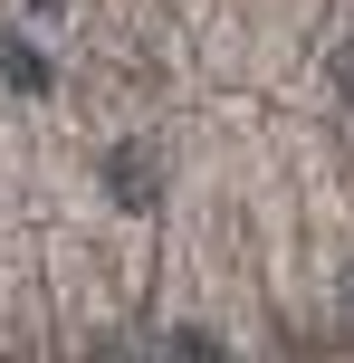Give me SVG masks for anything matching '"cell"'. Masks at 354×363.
<instances>
[{
	"mask_svg": "<svg viewBox=\"0 0 354 363\" xmlns=\"http://www.w3.org/2000/svg\"><path fill=\"white\" fill-rule=\"evenodd\" d=\"M106 191L125 201V211H153V201H163V153L153 144H115L106 153Z\"/></svg>",
	"mask_w": 354,
	"mask_h": 363,
	"instance_id": "cell-1",
	"label": "cell"
},
{
	"mask_svg": "<svg viewBox=\"0 0 354 363\" xmlns=\"http://www.w3.org/2000/svg\"><path fill=\"white\" fill-rule=\"evenodd\" d=\"M0 77H10V86H29V96H38V86H48V57H38L29 38H10V48H0Z\"/></svg>",
	"mask_w": 354,
	"mask_h": 363,
	"instance_id": "cell-2",
	"label": "cell"
},
{
	"mask_svg": "<svg viewBox=\"0 0 354 363\" xmlns=\"http://www.w3.org/2000/svg\"><path fill=\"white\" fill-rule=\"evenodd\" d=\"M336 96H354V38L336 48Z\"/></svg>",
	"mask_w": 354,
	"mask_h": 363,
	"instance_id": "cell-3",
	"label": "cell"
},
{
	"mask_svg": "<svg viewBox=\"0 0 354 363\" xmlns=\"http://www.w3.org/2000/svg\"><path fill=\"white\" fill-rule=\"evenodd\" d=\"M38 10H48V0H38Z\"/></svg>",
	"mask_w": 354,
	"mask_h": 363,
	"instance_id": "cell-4",
	"label": "cell"
}]
</instances>
